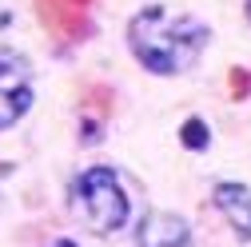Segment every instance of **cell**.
<instances>
[{"mask_svg":"<svg viewBox=\"0 0 251 247\" xmlns=\"http://www.w3.org/2000/svg\"><path fill=\"white\" fill-rule=\"evenodd\" d=\"M76 196H80V207L88 215V223L96 231H116L128 220V199H124V188L112 168H92L76 179Z\"/></svg>","mask_w":251,"mask_h":247,"instance_id":"7a4b0ae2","label":"cell"},{"mask_svg":"<svg viewBox=\"0 0 251 247\" xmlns=\"http://www.w3.org/2000/svg\"><path fill=\"white\" fill-rule=\"evenodd\" d=\"M128 40L144 68H151L155 76H176L203 52L207 28L192 16H176L160 4H151L132 20Z\"/></svg>","mask_w":251,"mask_h":247,"instance_id":"6da1fadb","label":"cell"},{"mask_svg":"<svg viewBox=\"0 0 251 247\" xmlns=\"http://www.w3.org/2000/svg\"><path fill=\"white\" fill-rule=\"evenodd\" d=\"M183 148H207V124L203 120H187L183 124Z\"/></svg>","mask_w":251,"mask_h":247,"instance_id":"52a82bcc","label":"cell"},{"mask_svg":"<svg viewBox=\"0 0 251 247\" xmlns=\"http://www.w3.org/2000/svg\"><path fill=\"white\" fill-rule=\"evenodd\" d=\"M56 247H76V243H68V239H60V243H56Z\"/></svg>","mask_w":251,"mask_h":247,"instance_id":"9c48e42d","label":"cell"},{"mask_svg":"<svg viewBox=\"0 0 251 247\" xmlns=\"http://www.w3.org/2000/svg\"><path fill=\"white\" fill-rule=\"evenodd\" d=\"M215 207L227 215V223L239 231V239H251V192L243 183H219L215 188Z\"/></svg>","mask_w":251,"mask_h":247,"instance_id":"8992f818","label":"cell"},{"mask_svg":"<svg viewBox=\"0 0 251 247\" xmlns=\"http://www.w3.org/2000/svg\"><path fill=\"white\" fill-rule=\"evenodd\" d=\"M140 247H187V223L172 211H151L140 223Z\"/></svg>","mask_w":251,"mask_h":247,"instance_id":"5b68a950","label":"cell"},{"mask_svg":"<svg viewBox=\"0 0 251 247\" xmlns=\"http://www.w3.org/2000/svg\"><path fill=\"white\" fill-rule=\"evenodd\" d=\"M247 92H251V76H247L243 68H235V72H231V96H235V100H243Z\"/></svg>","mask_w":251,"mask_h":247,"instance_id":"ba28073f","label":"cell"},{"mask_svg":"<svg viewBox=\"0 0 251 247\" xmlns=\"http://www.w3.org/2000/svg\"><path fill=\"white\" fill-rule=\"evenodd\" d=\"M28 104H32V80L24 56L0 52V128H12L28 112Z\"/></svg>","mask_w":251,"mask_h":247,"instance_id":"3957f363","label":"cell"},{"mask_svg":"<svg viewBox=\"0 0 251 247\" xmlns=\"http://www.w3.org/2000/svg\"><path fill=\"white\" fill-rule=\"evenodd\" d=\"M88 8L92 0H36L44 28L60 40H80L88 32Z\"/></svg>","mask_w":251,"mask_h":247,"instance_id":"277c9868","label":"cell"},{"mask_svg":"<svg viewBox=\"0 0 251 247\" xmlns=\"http://www.w3.org/2000/svg\"><path fill=\"white\" fill-rule=\"evenodd\" d=\"M247 20H251V0H247Z\"/></svg>","mask_w":251,"mask_h":247,"instance_id":"30bf717a","label":"cell"}]
</instances>
